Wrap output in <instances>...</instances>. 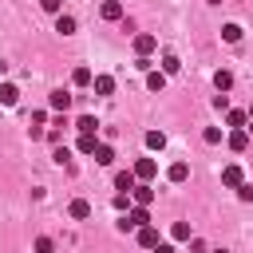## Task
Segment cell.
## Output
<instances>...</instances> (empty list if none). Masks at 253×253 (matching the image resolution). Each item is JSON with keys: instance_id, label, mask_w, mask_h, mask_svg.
Masks as SVG:
<instances>
[{"instance_id": "6da1fadb", "label": "cell", "mask_w": 253, "mask_h": 253, "mask_svg": "<svg viewBox=\"0 0 253 253\" xmlns=\"http://www.w3.org/2000/svg\"><path fill=\"white\" fill-rule=\"evenodd\" d=\"M142 225H150L146 206H134V210H126V217H119V229H123V233H126V229H142Z\"/></svg>"}, {"instance_id": "7a4b0ae2", "label": "cell", "mask_w": 253, "mask_h": 253, "mask_svg": "<svg viewBox=\"0 0 253 253\" xmlns=\"http://www.w3.org/2000/svg\"><path fill=\"white\" fill-rule=\"evenodd\" d=\"M154 174H158V162H154V158H138V162H134V178H138V182H150Z\"/></svg>"}, {"instance_id": "3957f363", "label": "cell", "mask_w": 253, "mask_h": 253, "mask_svg": "<svg viewBox=\"0 0 253 253\" xmlns=\"http://www.w3.org/2000/svg\"><path fill=\"white\" fill-rule=\"evenodd\" d=\"M134 186H138V178H134V170H119V174H115V190H119V194H130Z\"/></svg>"}, {"instance_id": "277c9868", "label": "cell", "mask_w": 253, "mask_h": 253, "mask_svg": "<svg viewBox=\"0 0 253 253\" xmlns=\"http://www.w3.org/2000/svg\"><path fill=\"white\" fill-rule=\"evenodd\" d=\"M99 16H103V20H111V24H115V20H123V0H103Z\"/></svg>"}, {"instance_id": "5b68a950", "label": "cell", "mask_w": 253, "mask_h": 253, "mask_svg": "<svg viewBox=\"0 0 253 253\" xmlns=\"http://www.w3.org/2000/svg\"><path fill=\"white\" fill-rule=\"evenodd\" d=\"M225 142H229V150H237V154H241V150L249 146V130H245V126H237V130H229V138H225Z\"/></svg>"}, {"instance_id": "8992f818", "label": "cell", "mask_w": 253, "mask_h": 253, "mask_svg": "<svg viewBox=\"0 0 253 253\" xmlns=\"http://www.w3.org/2000/svg\"><path fill=\"white\" fill-rule=\"evenodd\" d=\"M20 103V87L16 83H0V107H16Z\"/></svg>"}, {"instance_id": "52a82bcc", "label": "cell", "mask_w": 253, "mask_h": 253, "mask_svg": "<svg viewBox=\"0 0 253 253\" xmlns=\"http://www.w3.org/2000/svg\"><path fill=\"white\" fill-rule=\"evenodd\" d=\"M91 87H95V95H115V75H95Z\"/></svg>"}, {"instance_id": "ba28073f", "label": "cell", "mask_w": 253, "mask_h": 253, "mask_svg": "<svg viewBox=\"0 0 253 253\" xmlns=\"http://www.w3.org/2000/svg\"><path fill=\"white\" fill-rule=\"evenodd\" d=\"M67 213H71L75 221H83V217H91V202H87V198H75V202L67 206Z\"/></svg>"}, {"instance_id": "9c48e42d", "label": "cell", "mask_w": 253, "mask_h": 253, "mask_svg": "<svg viewBox=\"0 0 253 253\" xmlns=\"http://www.w3.org/2000/svg\"><path fill=\"white\" fill-rule=\"evenodd\" d=\"M134 233H138V245H142V249H154V245H158V229H154V225H142V229H134Z\"/></svg>"}, {"instance_id": "30bf717a", "label": "cell", "mask_w": 253, "mask_h": 253, "mask_svg": "<svg viewBox=\"0 0 253 253\" xmlns=\"http://www.w3.org/2000/svg\"><path fill=\"white\" fill-rule=\"evenodd\" d=\"M130 198H134L138 206H150V202H154V186H146V182H142V186H134V190H130Z\"/></svg>"}, {"instance_id": "8fae6325", "label": "cell", "mask_w": 253, "mask_h": 253, "mask_svg": "<svg viewBox=\"0 0 253 253\" xmlns=\"http://www.w3.org/2000/svg\"><path fill=\"white\" fill-rule=\"evenodd\" d=\"M154 47H158V40H154V36H134V51H138V55H150Z\"/></svg>"}, {"instance_id": "7c38bea8", "label": "cell", "mask_w": 253, "mask_h": 253, "mask_svg": "<svg viewBox=\"0 0 253 253\" xmlns=\"http://www.w3.org/2000/svg\"><path fill=\"white\" fill-rule=\"evenodd\" d=\"M178 71H182V59H178L174 51H166V55H162V75H178Z\"/></svg>"}, {"instance_id": "4fadbf2b", "label": "cell", "mask_w": 253, "mask_h": 253, "mask_svg": "<svg viewBox=\"0 0 253 253\" xmlns=\"http://www.w3.org/2000/svg\"><path fill=\"white\" fill-rule=\"evenodd\" d=\"M47 103H51V111H67V107H71V95L59 87V91H51V99H47Z\"/></svg>"}, {"instance_id": "5bb4252c", "label": "cell", "mask_w": 253, "mask_h": 253, "mask_svg": "<svg viewBox=\"0 0 253 253\" xmlns=\"http://www.w3.org/2000/svg\"><path fill=\"white\" fill-rule=\"evenodd\" d=\"M221 182H225V186H233V190H237V186H241V182H245V178H241V166H225V170H221Z\"/></svg>"}, {"instance_id": "9a60e30c", "label": "cell", "mask_w": 253, "mask_h": 253, "mask_svg": "<svg viewBox=\"0 0 253 253\" xmlns=\"http://www.w3.org/2000/svg\"><path fill=\"white\" fill-rule=\"evenodd\" d=\"M75 28H79V24H75V16H63V12L55 16V32H63V36H71Z\"/></svg>"}, {"instance_id": "2e32d148", "label": "cell", "mask_w": 253, "mask_h": 253, "mask_svg": "<svg viewBox=\"0 0 253 253\" xmlns=\"http://www.w3.org/2000/svg\"><path fill=\"white\" fill-rule=\"evenodd\" d=\"M91 79H95L91 67H75V71H71V83H75V87H91Z\"/></svg>"}, {"instance_id": "e0dca14e", "label": "cell", "mask_w": 253, "mask_h": 253, "mask_svg": "<svg viewBox=\"0 0 253 253\" xmlns=\"http://www.w3.org/2000/svg\"><path fill=\"white\" fill-rule=\"evenodd\" d=\"M213 87H217V91H221V95H225V91H229V87H233V75H229V71H225V67H221V71H213Z\"/></svg>"}, {"instance_id": "ac0fdd59", "label": "cell", "mask_w": 253, "mask_h": 253, "mask_svg": "<svg viewBox=\"0 0 253 253\" xmlns=\"http://www.w3.org/2000/svg\"><path fill=\"white\" fill-rule=\"evenodd\" d=\"M75 130H79V134H95V130H99V123H95V115H79V123H75Z\"/></svg>"}, {"instance_id": "d6986e66", "label": "cell", "mask_w": 253, "mask_h": 253, "mask_svg": "<svg viewBox=\"0 0 253 253\" xmlns=\"http://www.w3.org/2000/svg\"><path fill=\"white\" fill-rule=\"evenodd\" d=\"M95 146H99V138H95V134H79V142H75V150H79V154H95Z\"/></svg>"}, {"instance_id": "ffe728a7", "label": "cell", "mask_w": 253, "mask_h": 253, "mask_svg": "<svg viewBox=\"0 0 253 253\" xmlns=\"http://www.w3.org/2000/svg\"><path fill=\"white\" fill-rule=\"evenodd\" d=\"M95 162H99V166H111V162H115V150H111L107 142H99V146H95Z\"/></svg>"}, {"instance_id": "44dd1931", "label": "cell", "mask_w": 253, "mask_h": 253, "mask_svg": "<svg viewBox=\"0 0 253 253\" xmlns=\"http://www.w3.org/2000/svg\"><path fill=\"white\" fill-rule=\"evenodd\" d=\"M166 178H170V182H186V178H190V166H186V162H174V166L166 170Z\"/></svg>"}, {"instance_id": "7402d4cb", "label": "cell", "mask_w": 253, "mask_h": 253, "mask_svg": "<svg viewBox=\"0 0 253 253\" xmlns=\"http://www.w3.org/2000/svg\"><path fill=\"white\" fill-rule=\"evenodd\" d=\"M170 237H174V241H190V237H194V229H190V221H174V229H170Z\"/></svg>"}, {"instance_id": "603a6c76", "label": "cell", "mask_w": 253, "mask_h": 253, "mask_svg": "<svg viewBox=\"0 0 253 253\" xmlns=\"http://www.w3.org/2000/svg\"><path fill=\"white\" fill-rule=\"evenodd\" d=\"M166 146V134L162 130H146V150H162Z\"/></svg>"}, {"instance_id": "cb8c5ba5", "label": "cell", "mask_w": 253, "mask_h": 253, "mask_svg": "<svg viewBox=\"0 0 253 253\" xmlns=\"http://www.w3.org/2000/svg\"><path fill=\"white\" fill-rule=\"evenodd\" d=\"M221 40H225V43H237V40H241V28H237V24H221Z\"/></svg>"}, {"instance_id": "d4e9b609", "label": "cell", "mask_w": 253, "mask_h": 253, "mask_svg": "<svg viewBox=\"0 0 253 253\" xmlns=\"http://www.w3.org/2000/svg\"><path fill=\"white\" fill-rule=\"evenodd\" d=\"M146 87H150V91H162V87H166V75H162V71H146Z\"/></svg>"}, {"instance_id": "484cf974", "label": "cell", "mask_w": 253, "mask_h": 253, "mask_svg": "<svg viewBox=\"0 0 253 253\" xmlns=\"http://www.w3.org/2000/svg\"><path fill=\"white\" fill-rule=\"evenodd\" d=\"M225 123H229V130H237V126H245V123H249V115H245V111H229V115H225Z\"/></svg>"}, {"instance_id": "4316f807", "label": "cell", "mask_w": 253, "mask_h": 253, "mask_svg": "<svg viewBox=\"0 0 253 253\" xmlns=\"http://www.w3.org/2000/svg\"><path fill=\"white\" fill-rule=\"evenodd\" d=\"M40 8L51 12V16H59V12H63V0H40Z\"/></svg>"}, {"instance_id": "83f0119b", "label": "cell", "mask_w": 253, "mask_h": 253, "mask_svg": "<svg viewBox=\"0 0 253 253\" xmlns=\"http://www.w3.org/2000/svg\"><path fill=\"white\" fill-rule=\"evenodd\" d=\"M202 138H206L210 146H217V142H221V130H217V126H206V134H202Z\"/></svg>"}, {"instance_id": "f1b7e54d", "label": "cell", "mask_w": 253, "mask_h": 253, "mask_svg": "<svg viewBox=\"0 0 253 253\" xmlns=\"http://www.w3.org/2000/svg\"><path fill=\"white\" fill-rule=\"evenodd\" d=\"M237 198H241V202H253V186L241 182V186H237Z\"/></svg>"}, {"instance_id": "f546056e", "label": "cell", "mask_w": 253, "mask_h": 253, "mask_svg": "<svg viewBox=\"0 0 253 253\" xmlns=\"http://www.w3.org/2000/svg\"><path fill=\"white\" fill-rule=\"evenodd\" d=\"M55 245H51V237H36V253H51Z\"/></svg>"}, {"instance_id": "4dcf8cb0", "label": "cell", "mask_w": 253, "mask_h": 253, "mask_svg": "<svg viewBox=\"0 0 253 253\" xmlns=\"http://www.w3.org/2000/svg\"><path fill=\"white\" fill-rule=\"evenodd\" d=\"M213 107H217V111H229V95L217 91V95H213Z\"/></svg>"}, {"instance_id": "1f68e13d", "label": "cell", "mask_w": 253, "mask_h": 253, "mask_svg": "<svg viewBox=\"0 0 253 253\" xmlns=\"http://www.w3.org/2000/svg\"><path fill=\"white\" fill-rule=\"evenodd\" d=\"M51 158H55V162H59V166H63V162H67V158H71V150H67V146H59V150H55V154H51Z\"/></svg>"}, {"instance_id": "d6a6232c", "label": "cell", "mask_w": 253, "mask_h": 253, "mask_svg": "<svg viewBox=\"0 0 253 253\" xmlns=\"http://www.w3.org/2000/svg\"><path fill=\"white\" fill-rule=\"evenodd\" d=\"M130 206V194H115V210H126Z\"/></svg>"}, {"instance_id": "836d02e7", "label": "cell", "mask_w": 253, "mask_h": 253, "mask_svg": "<svg viewBox=\"0 0 253 253\" xmlns=\"http://www.w3.org/2000/svg\"><path fill=\"white\" fill-rule=\"evenodd\" d=\"M154 253H174V245H170V241H158V245H154Z\"/></svg>"}, {"instance_id": "e575fe53", "label": "cell", "mask_w": 253, "mask_h": 253, "mask_svg": "<svg viewBox=\"0 0 253 253\" xmlns=\"http://www.w3.org/2000/svg\"><path fill=\"white\" fill-rule=\"evenodd\" d=\"M245 115H249V119H253V107H249V111H245Z\"/></svg>"}, {"instance_id": "d590c367", "label": "cell", "mask_w": 253, "mask_h": 253, "mask_svg": "<svg viewBox=\"0 0 253 253\" xmlns=\"http://www.w3.org/2000/svg\"><path fill=\"white\" fill-rule=\"evenodd\" d=\"M206 4H221V0H206Z\"/></svg>"}, {"instance_id": "8d00e7d4", "label": "cell", "mask_w": 253, "mask_h": 253, "mask_svg": "<svg viewBox=\"0 0 253 253\" xmlns=\"http://www.w3.org/2000/svg\"><path fill=\"white\" fill-rule=\"evenodd\" d=\"M245 130H253V119H249V126H245Z\"/></svg>"}, {"instance_id": "74e56055", "label": "cell", "mask_w": 253, "mask_h": 253, "mask_svg": "<svg viewBox=\"0 0 253 253\" xmlns=\"http://www.w3.org/2000/svg\"><path fill=\"white\" fill-rule=\"evenodd\" d=\"M213 253H229V249H213Z\"/></svg>"}, {"instance_id": "f35d334b", "label": "cell", "mask_w": 253, "mask_h": 253, "mask_svg": "<svg viewBox=\"0 0 253 253\" xmlns=\"http://www.w3.org/2000/svg\"><path fill=\"white\" fill-rule=\"evenodd\" d=\"M0 111H4V107H0Z\"/></svg>"}]
</instances>
